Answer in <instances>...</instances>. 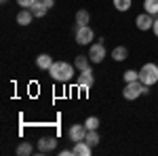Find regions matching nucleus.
I'll list each match as a JSON object with an SVG mask.
<instances>
[{"label": "nucleus", "mask_w": 158, "mask_h": 156, "mask_svg": "<svg viewBox=\"0 0 158 156\" xmlns=\"http://www.w3.org/2000/svg\"><path fill=\"white\" fill-rule=\"evenodd\" d=\"M42 2H44L47 9H53V6H55V0H42Z\"/></svg>", "instance_id": "obj_24"}, {"label": "nucleus", "mask_w": 158, "mask_h": 156, "mask_svg": "<svg viewBox=\"0 0 158 156\" xmlns=\"http://www.w3.org/2000/svg\"><path fill=\"white\" fill-rule=\"evenodd\" d=\"M86 131H89V129H86L85 124H72V127L68 129V137H70L72 141H82L86 137Z\"/></svg>", "instance_id": "obj_7"}, {"label": "nucleus", "mask_w": 158, "mask_h": 156, "mask_svg": "<svg viewBox=\"0 0 158 156\" xmlns=\"http://www.w3.org/2000/svg\"><path fill=\"white\" fill-rule=\"evenodd\" d=\"M19 156H30L32 152H34V145L30 144V141H21V144L17 145V150H15Z\"/></svg>", "instance_id": "obj_17"}, {"label": "nucleus", "mask_w": 158, "mask_h": 156, "mask_svg": "<svg viewBox=\"0 0 158 156\" xmlns=\"http://www.w3.org/2000/svg\"><path fill=\"white\" fill-rule=\"evenodd\" d=\"M4 2H9V0H2V4H4Z\"/></svg>", "instance_id": "obj_27"}, {"label": "nucleus", "mask_w": 158, "mask_h": 156, "mask_svg": "<svg viewBox=\"0 0 158 156\" xmlns=\"http://www.w3.org/2000/svg\"><path fill=\"white\" fill-rule=\"evenodd\" d=\"M139 80V70H127L124 72V82H135Z\"/></svg>", "instance_id": "obj_22"}, {"label": "nucleus", "mask_w": 158, "mask_h": 156, "mask_svg": "<svg viewBox=\"0 0 158 156\" xmlns=\"http://www.w3.org/2000/svg\"><path fill=\"white\" fill-rule=\"evenodd\" d=\"M32 19H34V13L30 11V9H21V11L17 13V23L19 25H30Z\"/></svg>", "instance_id": "obj_12"}, {"label": "nucleus", "mask_w": 158, "mask_h": 156, "mask_svg": "<svg viewBox=\"0 0 158 156\" xmlns=\"http://www.w3.org/2000/svg\"><path fill=\"white\" fill-rule=\"evenodd\" d=\"M30 11L34 13V17H44V15H47V11H49V9H47V6H44V2H40V0H36V2H34V4H32V9H30Z\"/></svg>", "instance_id": "obj_15"}, {"label": "nucleus", "mask_w": 158, "mask_h": 156, "mask_svg": "<svg viewBox=\"0 0 158 156\" xmlns=\"http://www.w3.org/2000/svg\"><path fill=\"white\" fill-rule=\"evenodd\" d=\"M139 82L146 86H154L158 82V65L156 63H143L139 70Z\"/></svg>", "instance_id": "obj_3"}, {"label": "nucleus", "mask_w": 158, "mask_h": 156, "mask_svg": "<svg viewBox=\"0 0 158 156\" xmlns=\"http://www.w3.org/2000/svg\"><path fill=\"white\" fill-rule=\"evenodd\" d=\"M40 2H42V0H40Z\"/></svg>", "instance_id": "obj_28"}, {"label": "nucleus", "mask_w": 158, "mask_h": 156, "mask_svg": "<svg viewBox=\"0 0 158 156\" xmlns=\"http://www.w3.org/2000/svg\"><path fill=\"white\" fill-rule=\"evenodd\" d=\"M148 93H150V86H146V84L139 82V80H135V82H127V84H124V89H122V97H124L127 101H135L137 97L148 95Z\"/></svg>", "instance_id": "obj_2"}, {"label": "nucleus", "mask_w": 158, "mask_h": 156, "mask_svg": "<svg viewBox=\"0 0 158 156\" xmlns=\"http://www.w3.org/2000/svg\"><path fill=\"white\" fill-rule=\"evenodd\" d=\"M34 2H36V0H17V4H19L21 9H32Z\"/></svg>", "instance_id": "obj_23"}, {"label": "nucleus", "mask_w": 158, "mask_h": 156, "mask_svg": "<svg viewBox=\"0 0 158 156\" xmlns=\"http://www.w3.org/2000/svg\"><path fill=\"white\" fill-rule=\"evenodd\" d=\"M74 156H91V152H93V148L86 144L85 139L82 141H74Z\"/></svg>", "instance_id": "obj_9"}, {"label": "nucleus", "mask_w": 158, "mask_h": 156, "mask_svg": "<svg viewBox=\"0 0 158 156\" xmlns=\"http://www.w3.org/2000/svg\"><path fill=\"white\" fill-rule=\"evenodd\" d=\"M61 156H74V150H61Z\"/></svg>", "instance_id": "obj_26"}, {"label": "nucleus", "mask_w": 158, "mask_h": 156, "mask_svg": "<svg viewBox=\"0 0 158 156\" xmlns=\"http://www.w3.org/2000/svg\"><path fill=\"white\" fill-rule=\"evenodd\" d=\"M93 36H95V32H93L89 25H80V27H76V42H78V44H91Z\"/></svg>", "instance_id": "obj_5"}, {"label": "nucleus", "mask_w": 158, "mask_h": 156, "mask_svg": "<svg viewBox=\"0 0 158 156\" xmlns=\"http://www.w3.org/2000/svg\"><path fill=\"white\" fill-rule=\"evenodd\" d=\"M49 74L57 82H70L76 74V65L70 61H53V65L49 68Z\"/></svg>", "instance_id": "obj_1"}, {"label": "nucleus", "mask_w": 158, "mask_h": 156, "mask_svg": "<svg viewBox=\"0 0 158 156\" xmlns=\"http://www.w3.org/2000/svg\"><path fill=\"white\" fill-rule=\"evenodd\" d=\"M112 57H114V61H124L127 57H129V48L127 47H114L112 48Z\"/></svg>", "instance_id": "obj_13"}, {"label": "nucleus", "mask_w": 158, "mask_h": 156, "mask_svg": "<svg viewBox=\"0 0 158 156\" xmlns=\"http://www.w3.org/2000/svg\"><path fill=\"white\" fill-rule=\"evenodd\" d=\"M85 127L89 129V131H95V129H99V118H97V116H89V118L85 120Z\"/></svg>", "instance_id": "obj_21"}, {"label": "nucleus", "mask_w": 158, "mask_h": 156, "mask_svg": "<svg viewBox=\"0 0 158 156\" xmlns=\"http://www.w3.org/2000/svg\"><path fill=\"white\" fill-rule=\"evenodd\" d=\"M135 23H137V27H139L141 32H148V30H152V25H154V15H150V13H141V15H137Z\"/></svg>", "instance_id": "obj_8"}, {"label": "nucleus", "mask_w": 158, "mask_h": 156, "mask_svg": "<svg viewBox=\"0 0 158 156\" xmlns=\"http://www.w3.org/2000/svg\"><path fill=\"white\" fill-rule=\"evenodd\" d=\"M89 19H91V15H89V11H85V9H80V11L76 13V27H80V25H89Z\"/></svg>", "instance_id": "obj_16"}, {"label": "nucleus", "mask_w": 158, "mask_h": 156, "mask_svg": "<svg viewBox=\"0 0 158 156\" xmlns=\"http://www.w3.org/2000/svg\"><path fill=\"white\" fill-rule=\"evenodd\" d=\"M36 65H38V70H47L49 72V68L53 65V57H51L49 53H40L36 57Z\"/></svg>", "instance_id": "obj_11"}, {"label": "nucleus", "mask_w": 158, "mask_h": 156, "mask_svg": "<svg viewBox=\"0 0 158 156\" xmlns=\"http://www.w3.org/2000/svg\"><path fill=\"white\" fill-rule=\"evenodd\" d=\"M131 6H133V0H114V9L120 11V13L129 11Z\"/></svg>", "instance_id": "obj_19"}, {"label": "nucleus", "mask_w": 158, "mask_h": 156, "mask_svg": "<svg viewBox=\"0 0 158 156\" xmlns=\"http://www.w3.org/2000/svg\"><path fill=\"white\" fill-rule=\"evenodd\" d=\"M106 55H108V51L103 47V42L91 44V48H89V59H91V63H101V61L106 59Z\"/></svg>", "instance_id": "obj_4"}, {"label": "nucleus", "mask_w": 158, "mask_h": 156, "mask_svg": "<svg viewBox=\"0 0 158 156\" xmlns=\"http://www.w3.org/2000/svg\"><path fill=\"white\" fill-rule=\"evenodd\" d=\"M152 32H154V36L158 38V19H154V25H152Z\"/></svg>", "instance_id": "obj_25"}, {"label": "nucleus", "mask_w": 158, "mask_h": 156, "mask_svg": "<svg viewBox=\"0 0 158 156\" xmlns=\"http://www.w3.org/2000/svg\"><path fill=\"white\" fill-rule=\"evenodd\" d=\"M143 11L150 15H158V0H143Z\"/></svg>", "instance_id": "obj_18"}, {"label": "nucleus", "mask_w": 158, "mask_h": 156, "mask_svg": "<svg viewBox=\"0 0 158 156\" xmlns=\"http://www.w3.org/2000/svg\"><path fill=\"white\" fill-rule=\"evenodd\" d=\"M93 82H95V76H93V70H91V68L85 70V72H80L78 80H76L78 89H85V91H89V89L93 86Z\"/></svg>", "instance_id": "obj_6"}, {"label": "nucleus", "mask_w": 158, "mask_h": 156, "mask_svg": "<svg viewBox=\"0 0 158 156\" xmlns=\"http://www.w3.org/2000/svg\"><path fill=\"white\" fill-rule=\"evenodd\" d=\"M89 55H78V57H76V59H74V65H76V70H78V72H85V70H89V68H91V63H89Z\"/></svg>", "instance_id": "obj_14"}, {"label": "nucleus", "mask_w": 158, "mask_h": 156, "mask_svg": "<svg viewBox=\"0 0 158 156\" xmlns=\"http://www.w3.org/2000/svg\"><path fill=\"white\" fill-rule=\"evenodd\" d=\"M57 148V139L55 137H42L40 141H38V150L44 154V152H53Z\"/></svg>", "instance_id": "obj_10"}, {"label": "nucleus", "mask_w": 158, "mask_h": 156, "mask_svg": "<svg viewBox=\"0 0 158 156\" xmlns=\"http://www.w3.org/2000/svg\"><path fill=\"white\" fill-rule=\"evenodd\" d=\"M85 141H86L89 145H91V148H95V145L99 144V133H97V129H95V131H86Z\"/></svg>", "instance_id": "obj_20"}]
</instances>
